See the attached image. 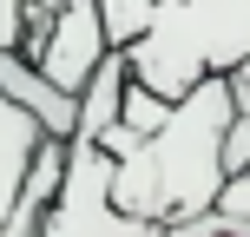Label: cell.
<instances>
[{"label": "cell", "instance_id": "obj_6", "mask_svg": "<svg viewBox=\"0 0 250 237\" xmlns=\"http://www.w3.org/2000/svg\"><path fill=\"white\" fill-rule=\"evenodd\" d=\"M40 145H46V125L0 92V231H7L13 204H20V185H26V172H33Z\"/></svg>", "mask_w": 250, "mask_h": 237}, {"label": "cell", "instance_id": "obj_8", "mask_svg": "<svg viewBox=\"0 0 250 237\" xmlns=\"http://www.w3.org/2000/svg\"><path fill=\"white\" fill-rule=\"evenodd\" d=\"M151 13H158V0H99V20H105V33H112L119 53L151 26Z\"/></svg>", "mask_w": 250, "mask_h": 237}, {"label": "cell", "instance_id": "obj_10", "mask_svg": "<svg viewBox=\"0 0 250 237\" xmlns=\"http://www.w3.org/2000/svg\"><path fill=\"white\" fill-rule=\"evenodd\" d=\"M217 217L230 224V237H250V172H237L217 198Z\"/></svg>", "mask_w": 250, "mask_h": 237}, {"label": "cell", "instance_id": "obj_9", "mask_svg": "<svg viewBox=\"0 0 250 237\" xmlns=\"http://www.w3.org/2000/svg\"><path fill=\"white\" fill-rule=\"evenodd\" d=\"M171 106L178 99H165V92H151V86H125V125H132V132H158L165 119H171Z\"/></svg>", "mask_w": 250, "mask_h": 237}, {"label": "cell", "instance_id": "obj_1", "mask_svg": "<svg viewBox=\"0 0 250 237\" xmlns=\"http://www.w3.org/2000/svg\"><path fill=\"white\" fill-rule=\"evenodd\" d=\"M230 119H237V92H230L224 73L191 86L158 132H132L119 119L99 138L112 151V198H119V211L151 217V224H178V217L217 211V198L230 185V165H224Z\"/></svg>", "mask_w": 250, "mask_h": 237}, {"label": "cell", "instance_id": "obj_11", "mask_svg": "<svg viewBox=\"0 0 250 237\" xmlns=\"http://www.w3.org/2000/svg\"><path fill=\"white\" fill-rule=\"evenodd\" d=\"M224 165H230V178L250 172V106H237V119H230V138H224Z\"/></svg>", "mask_w": 250, "mask_h": 237}, {"label": "cell", "instance_id": "obj_2", "mask_svg": "<svg viewBox=\"0 0 250 237\" xmlns=\"http://www.w3.org/2000/svg\"><path fill=\"white\" fill-rule=\"evenodd\" d=\"M250 60V0H158L151 26L125 46L138 86L185 99L191 86L217 73H237Z\"/></svg>", "mask_w": 250, "mask_h": 237}, {"label": "cell", "instance_id": "obj_4", "mask_svg": "<svg viewBox=\"0 0 250 237\" xmlns=\"http://www.w3.org/2000/svg\"><path fill=\"white\" fill-rule=\"evenodd\" d=\"M20 53H26V60H33L60 92H73V99H79L86 79L99 73L119 46H112V33H105V20H99V0H66L60 20H53L46 33H33Z\"/></svg>", "mask_w": 250, "mask_h": 237}, {"label": "cell", "instance_id": "obj_12", "mask_svg": "<svg viewBox=\"0 0 250 237\" xmlns=\"http://www.w3.org/2000/svg\"><path fill=\"white\" fill-rule=\"evenodd\" d=\"M158 237H230V224L217 211H198V217H178V224H165Z\"/></svg>", "mask_w": 250, "mask_h": 237}, {"label": "cell", "instance_id": "obj_7", "mask_svg": "<svg viewBox=\"0 0 250 237\" xmlns=\"http://www.w3.org/2000/svg\"><path fill=\"white\" fill-rule=\"evenodd\" d=\"M125 86H132V66H125V53H112V60L86 79V92H79V132L73 138H92V145H99L125 119Z\"/></svg>", "mask_w": 250, "mask_h": 237}, {"label": "cell", "instance_id": "obj_5", "mask_svg": "<svg viewBox=\"0 0 250 237\" xmlns=\"http://www.w3.org/2000/svg\"><path fill=\"white\" fill-rule=\"evenodd\" d=\"M0 92H7L13 106H26V112L46 125V138H73V132H79V99L60 92L20 46H0Z\"/></svg>", "mask_w": 250, "mask_h": 237}, {"label": "cell", "instance_id": "obj_3", "mask_svg": "<svg viewBox=\"0 0 250 237\" xmlns=\"http://www.w3.org/2000/svg\"><path fill=\"white\" fill-rule=\"evenodd\" d=\"M158 231L165 224L119 211V198H112V151L92 145V138H66L60 198H53V211L40 217L33 237H158Z\"/></svg>", "mask_w": 250, "mask_h": 237}]
</instances>
